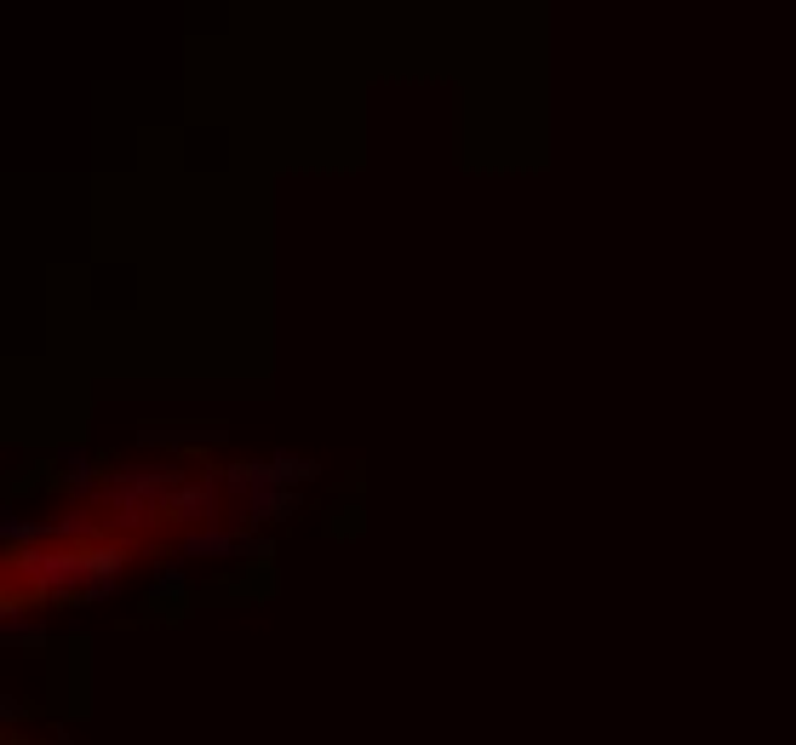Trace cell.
<instances>
[{"label":"cell","mask_w":796,"mask_h":745,"mask_svg":"<svg viewBox=\"0 0 796 745\" xmlns=\"http://www.w3.org/2000/svg\"><path fill=\"white\" fill-rule=\"evenodd\" d=\"M327 527H333V534H356V527H361V510L356 505H333V522Z\"/></svg>","instance_id":"2"},{"label":"cell","mask_w":796,"mask_h":745,"mask_svg":"<svg viewBox=\"0 0 796 745\" xmlns=\"http://www.w3.org/2000/svg\"><path fill=\"white\" fill-rule=\"evenodd\" d=\"M189 602V585L184 580H166V585H155V591H149V613H155V620H161V613H166V620H184V608Z\"/></svg>","instance_id":"1"}]
</instances>
